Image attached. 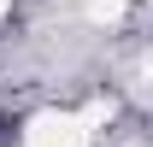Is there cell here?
Masks as SVG:
<instances>
[{"mask_svg": "<svg viewBox=\"0 0 153 147\" xmlns=\"http://www.w3.org/2000/svg\"><path fill=\"white\" fill-rule=\"evenodd\" d=\"M88 141H94L88 112H36V118L24 124L18 147H88Z\"/></svg>", "mask_w": 153, "mask_h": 147, "instance_id": "obj_1", "label": "cell"}, {"mask_svg": "<svg viewBox=\"0 0 153 147\" xmlns=\"http://www.w3.org/2000/svg\"><path fill=\"white\" fill-rule=\"evenodd\" d=\"M94 18L100 24H118V18H124V0H94Z\"/></svg>", "mask_w": 153, "mask_h": 147, "instance_id": "obj_2", "label": "cell"}, {"mask_svg": "<svg viewBox=\"0 0 153 147\" xmlns=\"http://www.w3.org/2000/svg\"><path fill=\"white\" fill-rule=\"evenodd\" d=\"M0 18H6V0H0Z\"/></svg>", "mask_w": 153, "mask_h": 147, "instance_id": "obj_3", "label": "cell"}]
</instances>
